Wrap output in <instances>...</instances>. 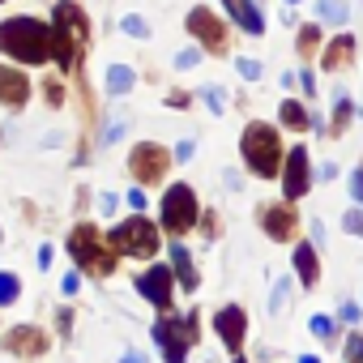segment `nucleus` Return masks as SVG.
<instances>
[{"label":"nucleus","instance_id":"1","mask_svg":"<svg viewBox=\"0 0 363 363\" xmlns=\"http://www.w3.org/2000/svg\"><path fill=\"white\" fill-rule=\"evenodd\" d=\"M0 52L18 56L22 65H43L52 56V26L39 18H9L0 22Z\"/></svg>","mask_w":363,"mask_h":363},{"label":"nucleus","instance_id":"2","mask_svg":"<svg viewBox=\"0 0 363 363\" xmlns=\"http://www.w3.org/2000/svg\"><path fill=\"white\" fill-rule=\"evenodd\" d=\"M90 43V18L73 5V0H60L56 5V22H52V52L60 69H77L82 52Z\"/></svg>","mask_w":363,"mask_h":363},{"label":"nucleus","instance_id":"3","mask_svg":"<svg viewBox=\"0 0 363 363\" xmlns=\"http://www.w3.org/2000/svg\"><path fill=\"white\" fill-rule=\"evenodd\" d=\"M240 150H244V162H248V167H252L261 179L278 175L282 145H278V128H274V124H261V120H252V124L244 128V137H240Z\"/></svg>","mask_w":363,"mask_h":363},{"label":"nucleus","instance_id":"4","mask_svg":"<svg viewBox=\"0 0 363 363\" xmlns=\"http://www.w3.org/2000/svg\"><path fill=\"white\" fill-rule=\"evenodd\" d=\"M69 252H73V261H77L82 269H90V274H111V269H116V257H120L90 223H82V227L69 235Z\"/></svg>","mask_w":363,"mask_h":363},{"label":"nucleus","instance_id":"5","mask_svg":"<svg viewBox=\"0 0 363 363\" xmlns=\"http://www.w3.org/2000/svg\"><path fill=\"white\" fill-rule=\"evenodd\" d=\"M154 342H162V359L167 363H184L189 359V346L197 342V312H189V316H162L158 325H154Z\"/></svg>","mask_w":363,"mask_h":363},{"label":"nucleus","instance_id":"6","mask_svg":"<svg viewBox=\"0 0 363 363\" xmlns=\"http://www.w3.org/2000/svg\"><path fill=\"white\" fill-rule=\"evenodd\" d=\"M107 244H111L120 257H154V252H158V227L137 214V218L120 223V227L107 235Z\"/></svg>","mask_w":363,"mask_h":363},{"label":"nucleus","instance_id":"7","mask_svg":"<svg viewBox=\"0 0 363 363\" xmlns=\"http://www.w3.org/2000/svg\"><path fill=\"white\" fill-rule=\"evenodd\" d=\"M193 223H197V193L189 184H171L162 197V227L171 235H184L193 231Z\"/></svg>","mask_w":363,"mask_h":363},{"label":"nucleus","instance_id":"8","mask_svg":"<svg viewBox=\"0 0 363 363\" xmlns=\"http://www.w3.org/2000/svg\"><path fill=\"white\" fill-rule=\"evenodd\" d=\"M167 167H171V154H167L158 141H141V145H133V154H128V171L141 179V184H154V179H162Z\"/></svg>","mask_w":363,"mask_h":363},{"label":"nucleus","instance_id":"9","mask_svg":"<svg viewBox=\"0 0 363 363\" xmlns=\"http://www.w3.org/2000/svg\"><path fill=\"white\" fill-rule=\"evenodd\" d=\"M308 184H312L308 150H303V145H295V150L286 154V171H282V193H286V201H299V197L308 193Z\"/></svg>","mask_w":363,"mask_h":363},{"label":"nucleus","instance_id":"10","mask_svg":"<svg viewBox=\"0 0 363 363\" xmlns=\"http://www.w3.org/2000/svg\"><path fill=\"white\" fill-rule=\"evenodd\" d=\"M189 30L201 39V48H210V52H227V26H223L210 9H193V13H189Z\"/></svg>","mask_w":363,"mask_h":363},{"label":"nucleus","instance_id":"11","mask_svg":"<svg viewBox=\"0 0 363 363\" xmlns=\"http://www.w3.org/2000/svg\"><path fill=\"white\" fill-rule=\"evenodd\" d=\"M171 278H175L171 269L154 265V269H145V274L137 278V291H141V295H145L158 312H167V308H171Z\"/></svg>","mask_w":363,"mask_h":363},{"label":"nucleus","instance_id":"12","mask_svg":"<svg viewBox=\"0 0 363 363\" xmlns=\"http://www.w3.org/2000/svg\"><path fill=\"white\" fill-rule=\"evenodd\" d=\"M261 227H265L269 240H295L299 218H295L291 206H261Z\"/></svg>","mask_w":363,"mask_h":363},{"label":"nucleus","instance_id":"13","mask_svg":"<svg viewBox=\"0 0 363 363\" xmlns=\"http://www.w3.org/2000/svg\"><path fill=\"white\" fill-rule=\"evenodd\" d=\"M214 329H218V337H223L231 350H240V346H244V333H248V316H244V308H218Z\"/></svg>","mask_w":363,"mask_h":363},{"label":"nucleus","instance_id":"14","mask_svg":"<svg viewBox=\"0 0 363 363\" xmlns=\"http://www.w3.org/2000/svg\"><path fill=\"white\" fill-rule=\"evenodd\" d=\"M26 99H30V82H26V73L0 65V103H5V107H22Z\"/></svg>","mask_w":363,"mask_h":363},{"label":"nucleus","instance_id":"15","mask_svg":"<svg viewBox=\"0 0 363 363\" xmlns=\"http://www.w3.org/2000/svg\"><path fill=\"white\" fill-rule=\"evenodd\" d=\"M5 346H9L13 354H26V359H35V354H43V350H48V337H43L35 325H18V329H9Z\"/></svg>","mask_w":363,"mask_h":363},{"label":"nucleus","instance_id":"16","mask_svg":"<svg viewBox=\"0 0 363 363\" xmlns=\"http://www.w3.org/2000/svg\"><path fill=\"white\" fill-rule=\"evenodd\" d=\"M227 13L244 26V35H265V18L252 0H227Z\"/></svg>","mask_w":363,"mask_h":363},{"label":"nucleus","instance_id":"17","mask_svg":"<svg viewBox=\"0 0 363 363\" xmlns=\"http://www.w3.org/2000/svg\"><path fill=\"white\" fill-rule=\"evenodd\" d=\"M171 274L179 278V286L184 291H197V269H193V261H189V248L184 244H171Z\"/></svg>","mask_w":363,"mask_h":363},{"label":"nucleus","instance_id":"18","mask_svg":"<svg viewBox=\"0 0 363 363\" xmlns=\"http://www.w3.org/2000/svg\"><path fill=\"white\" fill-rule=\"evenodd\" d=\"M295 274H299L303 286H316V278H320V261H316L312 244H299V248H295Z\"/></svg>","mask_w":363,"mask_h":363},{"label":"nucleus","instance_id":"19","mask_svg":"<svg viewBox=\"0 0 363 363\" xmlns=\"http://www.w3.org/2000/svg\"><path fill=\"white\" fill-rule=\"evenodd\" d=\"M350 56H354V35H333L329 52H325V69H342V65H350Z\"/></svg>","mask_w":363,"mask_h":363},{"label":"nucleus","instance_id":"20","mask_svg":"<svg viewBox=\"0 0 363 363\" xmlns=\"http://www.w3.org/2000/svg\"><path fill=\"white\" fill-rule=\"evenodd\" d=\"M282 124H286L291 133H308V128L316 124V116H308V107H303V103L286 99V103H282Z\"/></svg>","mask_w":363,"mask_h":363},{"label":"nucleus","instance_id":"21","mask_svg":"<svg viewBox=\"0 0 363 363\" xmlns=\"http://www.w3.org/2000/svg\"><path fill=\"white\" fill-rule=\"evenodd\" d=\"M133 82H137V73H133L128 65H111V69H107V90H111V94L133 90Z\"/></svg>","mask_w":363,"mask_h":363},{"label":"nucleus","instance_id":"22","mask_svg":"<svg viewBox=\"0 0 363 363\" xmlns=\"http://www.w3.org/2000/svg\"><path fill=\"white\" fill-rule=\"evenodd\" d=\"M316 13L329 22V26H346V0H316Z\"/></svg>","mask_w":363,"mask_h":363},{"label":"nucleus","instance_id":"23","mask_svg":"<svg viewBox=\"0 0 363 363\" xmlns=\"http://www.w3.org/2000/svg\"><path fill=\"white\" fill-rule=\"evenodd\" d=\"M350 116H354V103H350L346 94H337V107H333V128H329V133L337 137V133L346 128V120H350Z\"/></svg>","mask_w":363,"mask_h":363},{"label":"nucleus","instance_id":"24","mask_svg":"<svg viewBox=\"0 0 363 363\" xmlns=\"http://www.w3.org/2000/svg\"><path fill=\"white\" fill-rule=\"evenodd\" d=\"M18 274H9V269H0V308H5V303H13L18 299Z\"/></svg>","mask_w":363,"mask_h":363},{"label":"nucleus","instance_id":"25","mask_svg":"<svg viewBox=\"0 0 363 363\" xmlns=\"http://www.w3.org/2000/svg\"><path fill=\"white\" fill-rule=\"evenodd\" d=\"M320 43V26H299V56H312Z\"/></svg>","mask_w":363,"mask_h":363},{"label":"nucleus","instance_id":"26","mask_svg":"<svg viewBox=\"0 0 363 363\" xmlns=\"http://www.w3.org/2000/svg\"><path fill=\"white\" fill-rule=\"evenodd\" d=\"M120 26H124V35H133V39H145V35H150V26H145V18H137V13H128V18H124Z\"/></svg>","mask_w":363,"mask_h":363},{"label":"nucleus","instance_id":"27","mask_svg":"<svg viewBox=\"0 0 363 363\" xmlns=\"http://www.w3.org/2000/svg\"><path fill=\"white\" fill-rule=\"evenodd\" d=\"M201 99L210 103V111H227V94H223L218 86H206V90H201Z\"/></svg>","mask_w":363,"mask_h":363},{"label":"nucleus","instance_id":"28","mask_svg":"<svg viewBox=\"0 0 363 363\" xmlns=\"http://www.w3.org/2000/svg\"><path fill=\"white\" fill-rule=\"evenodd\" d=\"M286 278H278V286H274V295H269V312H282V303H286Z\"/></svg>","mask_w":363,"mask_h":363},{"label":"nucleus","instance_id":"29","mask_svg":"<svg viewBox=\"0 0 363 363\" xmlns=\"http://www.w3.org/2000/svg\"><path fill=\"white\" fill-rule=\"evenodd\" d=\"M342 227H346L350 235H363V210H346V218H342Z\"/></svg>","mask_w":363,"mask_h":363},{"label":"nucleus","instance_id":"30","mask_svg":"<svg viewBox=\"0 0 363 363\" xmlns=\"http://www.w3.org/2000/svg\"><path fill=\"white\" fill-rule=\"evenodd\" d=\"M197 60H201V52L197 48H184V52L175 56V69H197Z\"/></svg>","mask_w":363,"mask_h":363},{"label":"nucleus","instance_id":"31","mask_svg":"<svg viewBox=\"0 0 363 363\" xmlns=\"http://www.w3.org/2000/svg\"><path fill=\"white\" fill-rule=\"evenodd\" d=\"M350 197L363 206V167H354V171H350Z\"/></svg>","mask_w":363,"mask_h":363},{"label":"nucleus","instance_id":"32","mask_svg":"<svg viewBox=\"0 0 363 363\" xmlns=\"http://www.w3.org/2000/svg\"><path fill=\"white\" fill-rule=\"evenodd\" d=\"M235 69H240V77H244V82H257V77H261V65H257V60H240Z\"/></svg>","mask_w":363,"mask_h":363},{"label":"nucleus","instance_id":"33","mask_svg":"<svg viewBox=\"0 0 363 363\" xmlns=\"http://www.w3.org/2000/svg\"><path fill=\"white\" fill-rule=\"evenodd\" d=\"M312 333H316V337H329V333H333V320H329V316H312Z\"/></svg>","mask_w":363,"mask_h":363},{"label":"nucleus","instance_id":"34","mask_svg":"<svg viewBox=\"0 0 363 363\" xmlns=\"http://www.w3.org/2000/svg\"><path fill=\"white\" fill-rule=\"evenodd\" d=\"M48 99H52V107H60V103H65V90H60V82H48Z\"/></svg>","mask_w":363,"mask_h":363},{"label":"nucleus","instance_id":"35","mask_svg":"<svg viewBox=\"0 0 363 363\" xmlns=\"http://www.w3.org/2000/svg\"><path fill=\"white\" fill-rule=\"evenodd\" d=\"M299 86H303L308 94H316V77H312V69H303V73H299Z\"/></svg>","mask_w":363,"mask_h":363},{"label":"nucleus","instance_id":"36","mask_svg":"<svg viewBox=\"0 0 363 363\" xmlns=\"http://www.w3.org/2000/svg\"><path fill=\"white\" fill-rule=\"evenodd\" d=\"M116 206H120V201H116L111 193H103V197H99V210H103V214H116Z\"/></svg>","mask_w":363,"mask_h":363},{"label":"nucleus","instance_id":"37","mask_svg":"<svg viewBox=\"0 0 363 363\" xmlns=\"http://www.w3.org/2000/svg\"><path fill=\"white\" fill-rule=\"evenodd\" d=\"M337 316L350 325V320H359V308H354V303H342V308H337Z\"/></svg>","mask_w":363,"mask_h":363},{"label":"nucleus","instance_id":"38","mask_svg":"<svg viewBox=\"0 0 363 363\" xmlns=\"http://www.w3.org/2000/svg\"><path fill=\"white\" fill-rule=\"evenodd\" d=\"M350 359H354V363H363V337H359V333L350 337Z\"/></svg>","mask_w":363,"mask_h":363},{"label":"nucleus","instance_id":"39","mask_svg":"<svg viewBox=\"0 0 363 363\" xmlns=\"http://www.w3.org/2000/svg\"><path fill=\"white\" fill-rule=\"evenodd\" d=\"M175 158L189 162V158H193V141H179V145H175Z\"/></svg>","mask_w":363,"mask_h":363},{"label":"nucleus","instance_id":"40","mask_svg":"<svg viewBox=\"0 0 363 363\" xmlns=\"http://www.w3.org/2000/svg\"><path fill=\"white\" fill-rule=\"evenodd\" d=\"M128 206H133V210H141V206H145V193H141V189H133V193H128Z\"/></svg>","mask_w":363,"mask_h":363},{"label":"nucleus","instance_id":"41","mask_svg":"<svg viewBox=\"0 0 363 363\" xmlns=\"http://www.w3.org/2000/svg\"><path fill=\"white\" fill-rule=\"evenodd\" d=\"M77 286H82V278H77V274H69V278H65V295H73Z\"/></svg>","mask_w":363,"mask_h":363},{"label":"nucleus","instance_id":"42","mask_svg":"<svg viewBox=\"0 0 363 363\" xmlns=\"http://www.w3.org/2000/svg\"><path fill=\"white\" fill-rule=\"evenodd\" d=\"M124 363H145V354L141 350H124Z\"/></svg>","mask_w":363,"mask_h":363},{"label":"nucleus","instance_id":"43","mask_svg":"<svg viewBox=\"0 0 363 363\" xmlns=\"http://www.w3.org/2000/svg\"><path fill=\"white\" fill-rule=\"evenodd\" d=\"M299 363H320V359H312V354H303V359H299Z\"/></svg>","mask_w":363,"mask_h":363},{"label":"nucleus","instance_id":"44","mask_svg":"<svg viewBox=\"0 0 363 363\" xmlns=\"http://www.w3.org/2000/svg\"><path fill=\"white\" fill-rule=\"evenodd\" d=\"M286 5H299V0H286Z\"/></svg>","mask_w":363,"mask_h":363},{"label":"nucleus","instance_id":"45","mask_svg":"<svg viewBox=\"0 0 363 363\" xmlns=\"http://www.w3.org/2000/svg\"><path fill=\"white\" fill-rule=\"evenodd\" d=\"M235 363H248V359H235Z\"/></svg>","mask_w":363,"mask_h":363},{"label":"nucleus","instance_id":"46","mask_svg":"<svg viewBox=\"0 0 363 363\" xmlns=\"http://www.w3.org/2000/svg\"><path fill=\"white\" fill-rule=\"evenodd\" d=\"M350 363H354V359H350Z\"/></svg>","mask_w":363,"mask_h":363}]
</instances>
